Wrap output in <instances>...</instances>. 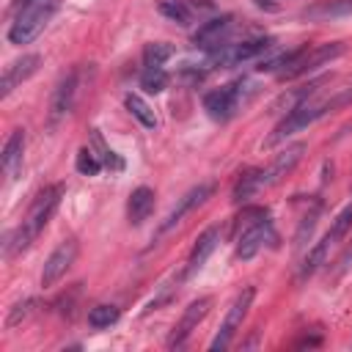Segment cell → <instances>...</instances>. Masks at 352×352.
I'll return each mask as SVG.
<instances>
[{
  "instance_id": "1",
  "label": "cell",
  "mask_w": 352,
  "mask_h": 352,
  "mask_svg": "<svg viewBox=\"0 0 352 352\" xmlns=\"http://www.w3.org/2000/svg\"><path fill=\"white\" fill-rule=\"evenodd\" d=\"M63 190H66L63 184H47L44 190L36 192V198H33V204L28 206L22 223L6 236V258H14V256L25 253V250L38 239V234H41V231L47 228V223L52 220V214H55V209H58V204H60V198H63Z\"/></svg>"
},
{
  "instance_id": "2",
  "label": "cell",
  "mask_w": 352,
  "mask_h": 352,
  "mask_svg": "<svg viewBox=\"0 0 352 352\" xmlns=\"http://www.w3.org/2000/svg\"><path fill=\"white\" fill-rule=\"evenodd\" d=\"M302 151H305V143H294V146H286L267 168H248V170H242L236 184H234V190H231V201L234 204H245L256 192H261L264 187H272L275 182H280L300 162Z\"/></svg>"
},
{
  "instance_id": "3",
  "label": "cell",
  "mask_w": 352,
  "mask_h": 352,
  "mask_svg": "<svg viewBox=\"0 0 352 352\" xmlns=\"http://www.w3.org/2000/svg\"><path fill=\"white\" fill-rule=\"evenodd\" d=\"M341 52H344V44H341V41L316 44V47L302 44V47H294V50H289V52H283V55H278V58L261 63L258 69H261V72H275L280 80H297V77L311 74L314 69H319V66L336 60Z\"/></svg>"
},
{
  "instance_id": "4",
  "label": "cell",
  "mask_w": 352,
  "mask_h": 352,
  "mask_svg": "<svg viewBox=\"0 0 352 352\" xmlns=\"http://www.w3.org/2000/svg\"><path fill=\"white\" fill-rule=\"evenodd\" d=\"M349 102H352V88H346V91H341V94H336V96H330V99H316V96H311V99L294 104L292 110H286V116L275 124L272 135H270L264 143H267V146L283 143V140L292 138L294 132H302L305 126H311V124L319 121L322 116H327V113H333V110H338V107H346Z\"/></svg>"
},
{
  "instance_id": "5",
  "label": "cell",
  "mask_w": 352,
  "mask_h": 352,
  "mask_svg": "<svg viewBox=\"0 0 352 352\" xmlns=\"http://www.w3.org/2000/svg\"><path fill=\"white\" fill-rule=\"evenodd\" d=\"M58 8V0H14L11 6V25L8 41L11 44H30L47 28Z\"/></svg>"
},
{
  "instance_id": "6",
  "label": "cell",
  "mask_w": 352,
  "mask_h": 352,
  "mask_svg": "<svg viewBox=\"0 0 352 352\" xmlns=\"http://www.w3.org/2000/svg\"><path fill=\"white\" fill-rule=\"evenodd\" d=\"M242 231L236 236V258H253L264 245L275 242V231H272V220L270 212L261 206H250L242 212Z\"/></svg>"
},
{
  "instance_id": "7",
  "label": "cell",
  "mask_w": 352,
  "mask_h": 352,
  "mask_svg": "<svg viewBox=\"0 0 352 352\" xmlns=\"http://www.w3.org/2000/svg\"><path fill=\"white\" fill-rule=\"evenodd\" d=\"M352 228V204H346L338 214H336V220H333V226L327 228V234L308 250V256H305V261L300 264V272H297V278L300 280H308L324 261H327V253H330V248L333 245H338L344 236H346V231Z\"/></svg>"
},
{
  "instance_id": "8",
  "label": "cell",
  "mask_w": 352,
  "mask_h": 352,
  "mask_svg": "<svg viewBox=\"0 0 352 352\" xmlns=\"http://www.w3.org/2000/svg\"><path fill=\"white\" fill-rule=\"evenodd\" d=\"M245 104V80H234V82H226L209 94H204V110L209 118L226 124L231 121L239 107Z\"/></svg>"
},
{
  "instance_id": "9",
  "label": "cell",
  "mask_w": 352,
  "mask_h": 352,
  "mask_svg": "<svg viewBox=\"0 0 352 352\" xmlns=\"http://www.w3.org/2000/svg\"><path fill=\"white\" fill-rule=\"evenodd\" d=\"M253 297H256V289H253V286H245V289L234 297V302L228 305V311H226V316H223V324H220L217 336H214L212 344H209L212 352H223V349L231 346L234 336L242 330V322H245V316H248V311H250Z\"/></svg>"
},
{
  "instance_id": "10",
  "label": "cell",
  "mask_w": 352,
  "mask_h": 352,
  "mask_svg": "<svg viewBox=\"0 0 352 352\" xmlns=\"http://www.w3.org/2000/svg\"><path fill=\"white\" fill-rule=\"evenodd\" d=\"M212 192H214V182H201V184H195V187H190L173 206H170V212L165 214V220L157 226V231H154V239H160V236H165L168 231H173L192 209H198L201 204H206L209 198H212Z\"/></svg>"
},
{
  "instance_id": "11",
  "label": "cell",
  "mask_w": 352,
  "mask_h": 352,
  "mask_svg": "<svg viewBox=\"0 0 352 352\" xmlns=\"http://www.w3.org/2000/svg\"><path fill=\"white\" fill-rule=\"evenodd\" d=\"M234 30V16L231 14H220V16H212L206 22L198 25V30L192 33V44L204 52H217L220 47L228 44V36Z\"/></svg>"
},
{
  "instance_id": "12",
  "label": "cell",
  "mask_w": 352,
  "mask_h": 352,
  "mask_svg": "<svg viewBox=\"0 0 352 352\" xmlns=\"http://www.w3.org/2000/svg\"><path fill=\"white\" fill-rule=\"evenodd\" d=\"M209 305H212V297H198V300H192L184 311H182V316H179V322L173 324V330H170V336H168V349H182L184 344H187V338L192 336V330L204 322V316L209 314Z\"/></svg>"
},
{
  "instance_id": "13",
  "label": "cell",
  "mask_w": 352,
  "mask_h": 352,
  "mask_svg": "<svg viewBox=\"0 0 352 352\" xmlns=\"http://www.w3.org/2000/svg\"><path fill=\"white\" fill-rule=\"evenodd\" d=\"M270 47H272V38H270V36H258V38H245V41H236V44L228 41L226 47H220V50L212 52L209 58H212V63H217V66H234V63H245V60H250V58L267 52Z\"/></svg>"
},
{
  "instance_id": "14",
  "label": "cell",
  "mask_w": 352,
  "mask_h": 352,
  "mask_svg": "<svg viewBox=\"0 0 352 352\" xmlns=\"http://www.w3.org/2000/svg\"><path fill=\"white\" fill-rule=\"evenodd\" d=\"M77 77H80V72L72 69V72L63 74L60 82L55 85L52 99H50V110H47V126H50V129H55V126L69 116V110H72V104H74V96H77Z\"/></svg>"
},
{
  "instance_id": "15",
  "label": "cell",
  "mask_w": 352,
  "mask_h": 352,
  "mask_svg": "<svg viewBox=\"0 0 352 352\" xmlns=\"http://www.w3.org/2000/svg\"><path fill=\"white\" fill-rule=\"evenodd\" d=\"M77 253H80L77 239H63V242L47 256V261H44V270H41V286H44V289L55 286V283L72 270Z\"/></svg>"
},
{
  "instance_id": "16",
  "label": "cell",
  "mask_w": 352,
  "mask_h": 352,
  "mask_svg": "<svg viewBox=\"0 0 352 352\" xmlns=\"http://www.w3.org/2000/svg\"><path fill=\"white\" fill-rule=\"evenodd\" d=\"M41 66V55L30 52V55H22L16 60H11L6 69H3V80H0V99H8L28 77H33Z\"/></svg>"
},
{
  "instance_id": "17",
  "label": "cell",
  "mask_w": 352,
  "mask_h": 352,
  "mask_svg": "<svg viewBox=\"0 0 352 352\" xmlns=\"http://www.w3.org/2000/svg\"><path fill=\"white\" fill-rule=\"evenodd\" d=\"M157 8L162 16L179 25H190L195 16L201 19V14H212L214 3L212 0H157Z\"/></svg>"
},
{
  "instance_id": "18",
  "label": "cell",
  "mask_w": 352,
  "mask_h": 352,
  "mask_svg": "<svg viewBox=\"0 0 352 352\" xmlns=\"http://www.w3.org/2000/svg\"><path fill=\"white\" fill-rule=\"evenodd\" d=\"M217 242H220V228H217V226L206 228V231L195 239V245H192V250H190V256H187V264H184V270H182V278H184V280L192 278V275L206 264V258L214 253Z\"/></svg>"
},
{
  "instance_id": "19",
  "label": "cell",
  "mask_w": 352,
  "mask_h": 352,
  "mask_svg": "<svg viewBox=\"0 0 352 352\" xmlns=\"http://www.w3.org/2000/svg\"><path fill=\"white\" fill-rule=\"evenodd\" d=\"M22 157H25V129H14L8 135V140L3 143V154H0V165L6 170L8 179H16L22 170Z\"/></svg>"
},
{
  "instance_id": "20",
  "label": "cell",
  "mask_w": 352,
  "mask_h": 352,
  "mask_svg": "<svg viewBox=\"0 0 352 352\" xmlns=\"http://www.w3.org/2000/svg\"><path fill=\"white\" fill-rule=\"evenodd\" d=\"M151 212H154V190H151V187H138V190H132V192H129V201H126L129 226H143Z\"/></svg>"
},
{
  "instance_id": "21",
  "label": "cell",
  "mask_w": 352,
  "mask_h": 352,
  "mask_svg": "<svg viewBox=\"0 0 352 352\" xmlns=\"http://www.w3.org/2000/svg\"><path fill=\"white\" fill-rule=\"evenodd\" d=\"M124 104H126V110L132 113V118H138L146 129H154V126H157V116H154V110L148 107V102H146L140 94H126V96H124Z\"/></svg>"
},
{
  "instance_id": "22",
  "label": "cell",
  "mask_w": 352,
  "mask_h": 352,
  "mask_svg": "<svg viewBox=\"0 0 352 352\" xmlns=\"http://www.w3.org/2000/svg\"><path fill=\"white\" fill-rule=\"evenodd\" d=\"M91 148H94V154L102 160L104 168H110V170H124V160L104 143V138H102L99 129H91Z\"/></svg>"
},
{
  "instance_id": "23",
  "label": "cell",
  "mask_w": 352,
  "mask_h": 352,
  "mask_svg": "<svg viewBox=\"0 0 352 352\" xmlns=\"http://www.w3.org/2000/svg\"><path fill=\"white\" fill-rule=\"evenodd\" d=\"M173 55V47L165 41H151L143 47V69H157Z\"/></svg>"
},
{
  "instance_id": "24",
  "label": "cell",
  "mask_w": 352,
  "mask_h": 352,
  "mask_svg": "<svg viewBox=\"0 0 352 352\" xmlns=\"http://www.w3.org/2000/svg\"><path fill=\"white\" fill-rule=\"evenodd\" d=\"M168 72L162 69V66H157V69H143L140 72V88L146 91V94H162L165 88H168Z\"/></svg>"
},
{
  "instance_id": "25",
  "label": "cell",
  "mask_w": 352,
  "mask_h": 352,
  "mask_svg": "<svg viewBox=\"0 0 352 352\" xmlns=\"http://www.w3.org/2000/svg\"><path fill=\"white\" fill-rule=\"evenodd\" d=\"M118 316H121V311H118L116 305H94V308L88 311V324H91L94 330H104V327L116 324Z\"/></svg>"
},
{
  "instance_id": "26",
  "label": "cell",
  "mask_w": 352,
  "mask_h": 352,
  "mask_svg": "<svg viewBox=\"0 0 352 352\" xmlns=\"http://www.w3.org/2000/svg\"><path fill=\"white\" fill-rule=\"evenodd\" d=\"M74 168H77V173H82V176H96L104 165H102V160L94 154V148H91V146H82V148L77 151Z\"/></svg>"
},
{
  "instance_id": "27",
  "label": "cell",
  "mask_w": 352,
  "mask_h": 352,
  "mask_svg": "<svg viewBox=\"0 0 352 352\" xmlns=\"http://www.w3.org/2000/svg\"><path fill=\"white\" fill-rule=\"evenodd\" d=\"M33 305H36V300L33 297H25V300H19V302H14L11 305V314H8V327H14V324H19L22 319H28L30 316V311H33Z\"/></svg>"
}]
</instances>
